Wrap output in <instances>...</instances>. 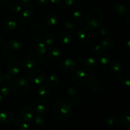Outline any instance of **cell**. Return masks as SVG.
I'll return each mask as SVG.
<instances>
[{"mask_svg": "<svg viewBox=\"0 0 130 130\" xmlns=\"http://www.w3.org/2000/svg\"><path fill=\"white\" fill-rule=\"evenodd\" d=\"M110 77L105 72H98L91 75L87 80L88 85L92 91L101 93L106 90L110 84Z\"/></svg>", "mask_w": 130, "mask_h": 130, "instance_id": "6da1fadb", "label": "cell"}, {"mask_svg": "<svg viewBox=\"0 0 130 130\" xmlns=\"http://www.w3.org/2000/svg\"><path fill=\"white\" fill-rule=\"evenodd\" d=\"M73 105L69 99L60 98L55 101L53 107L54 117L58 120H65L71 115Z\"/></svg>", "mask_w": 130, "mask_h": 130, "instance_id": "7a4b0ae2", "label": "cell"}, {"mask_svg": "<svg viewBox=\"0 0 130 130\" xmlns=\"http://www.w3.org/2000/svg\"><path fill=\"white\" fill-rule=\"evenodd\" d=\"M3 52L5 56L9 59H16L22 54V45L18 40H9L4 45Z\"/></svg>", "mask_w": 130, "mask_h": 130, "instance_id": "3957f363", "label": "cell"}, {"mask_svg": "<svg viewBox=\"0 0 130 130\" xmlns=\"http://www.w3.org/2000/svg\"><path fill=\"white\" fill-rule=\"evenodd\" d=\"M104 14L102 10L99 6L91 8L86 15V22L92 28H98L102 24Z\"/></svg>", "mask_w": 130, "mask_h": 130, "instance_id": "277c9868", "label": "cell"}, {"mask_svg": "<svg viewBox=\"0 0 130 130\" xmlns=\"http://www.w3.org/2000/svg\"><path fill=\"white\" fill-rule=\"evenodd\" d=\"M29 84L27 80L22 76L13 79L11 82V90L17 96H22L28 92Z\"/></svg>", "mask_w": 130, "mask_h": 130, "instance_id": "5b68a950", "label": "cell"}, {"mask_svg": "<svg viewBox=\"0 0 130 130\" xmlns=\"http://www.w3.org/2000/svg\"><path fill=\"white\" fill-rule=\"evenodd\" d=\"M77 36L81 42L88 45L94 43L96 39V32L90 26L83 27L78 31Z\"/></svg>", "mask_w": 130, "mask_h": 130, "instance_id": "8992f818", "label": "cell"}, {"mask_svg": "<svg viewBox=\"0 0 130 130\" xmlns=\"http://www.w3.org/2000/svg\"><path fill=\"white\" fill-rule=\"evenodd\" d=\"M27 77L30 82L36 85H40L45 80L46 75L44 71L41 69L33 68L28 72Z\"/></svg>", "mask_w": 130, "mask_h": 130, "instance_id": "52a82bcc", "label": "cell"}, {"mask_svg": "<svg viewBox=\"0 0 130 130\" xmlns=\"http://www.w3.org/2000/svg\"><path fill=\"white\" fill-rule=\"evenodd\" d=\"M68 96L73 106H78L81 104L83 101L82 97L80 94V91L77 88L75 87H70L67 90Z\"/></svg>", "mask_w": 130, "mask_h": 130, "instance_id": "ba28073f", "label": "cell"}, {"mask_svg": "<svg viewBox=\"0 0 130 130\" xmlns=\"http://www.w3.org/2000/svg\"><path fill=\"white\" fill-rule=\"evenodd\" d=\"M88 75L83 70H78L74 71L71 77L72 83L76 85H81L88 80Z\"/></svg>", "mask_w": 130, "mask_h": 130, "instance_id": "9c48e42d", "label": "cell"}, {"mask_svg": "<svg viewBox=\"0 0 130 130\" xmlns=\"http://www.w3.org/2000/svg\"><path fill=\"white\" fill-rule=\"evenodd\" d=\"M77 67V63L76 61L72 59H66L63 60L60 64V69L62 72L69 74L73 73Z\"/></svg>", "mask_w": 130, "mask_h": 130, "instance_id": "30bf717a", "label": "cell"}, {"mask_svg": "<svg viewBox=\"0 0 130 130\" xmlns=\"http://www.w3.org/2000/svg\"><path fill=\"white\" fill-rule=\"evenodd\" d=\"M40 38L36 36H32L29 39L27 43V50L30 54L38 56V44Z\"/></svg>", "mask_w": 130, "mask_h": 130, "instance_id": "8fae6325", "label": "cell"}, {"mask_svg": "<svg viewBox=\"0 0 130 130\" xmlns=\"http://www.w3.org/2000/svg\"><path fill=\"white\" fill-rule=\"evenodd\" d=\"M50 109V104L45 100L37 101L34 105V110L36 113L38 114H44L47 113Z\"/></svg>", "mask_w": 130, "mask_h": 130, "instance_id": "7c38bea8", "label": "cell"}, {"mask_svg": "<svg viewBox=\"0 0 130 130\" xmlns=\"http://www.w3.org/2000/svg\"><path fill=\"white\" fill-rule=\"evenodd\" d=\"M100 45L103 50L111 51L115 47L116 41L112 37L106 36L102 40Z\"/></svg>", "mask_w": 130, "mask_h": 130, "instance_id": "4fadbf2b", "label": "cell"}, {"mask_svg": "<svg viewBox=\"0 0 130 130\" xmlns=\"http://www.w3.org/2000/svg\"><path fill=\"white\" fill-rule=\"evenodd\" d=\"M17 26V21L14 17L8 16L4 20L3 28L5 31H11L14 30Z\"/></svg>", "mask_w": 130, "mask_h": 130, "instance_id": "5bb4252c", "label": "cell"}, {"mask_svg": "<svg viewBox=\"0 0 130 130\" xmlns=\"http://www.w3.org/2000/svg\"><path fill=\"white\" fill-rule=\"evenodd\" d=\"M20 63L25 68L31 70L35 67L37 62L36 60L32 56H24L20 59Z\"/></svg>", "mask_w": 130, "mask_h": 130, "instance_id": "9a60e30c", "label": "cell"}, {"mask_svg": "<svg viewBox=\"0 0 130 130\" xmlns=\"http://www.w3.org/2000/svg\"><path fill=\"white\" fill-rule=\"evenodd\" d=\"M34 12L30 9H26L22 11L19 15V20L21 24H27L30 22L33 19Z\"/></svg>", "mask_w": 130, "mask_h": 130, "instance_id": "2e32d148", "label": "cell"}, {"mask_svg": "<svg viewBox=\"0 0 130 130\" xmlns=\"http://www.w3.org/2000/svg\"><path fill=\"white\" fill-rule=\"evenodd\" d=\"M20 115L23 121L25 122H29L34 117V110L31 107L25 106L22 108Z\"/></svg>", "mask_w": 130, "mask_h": 130, "instance_id": "e0dca14e", "label": "cell"}, {"mask_svg": "<svg viewBox=\"0 0 130 130\" xmlns=\"http://www.w3.org/2000/svg\"><path fill=\"white\" fill-rule=\"evenodd\" d=\"M83 66L88 71H93L98 68L99 62L94 57H89L84 61Z\"/></svg>", "mask_w": 130, "mask_h": 130, "instance_id": "ac0fdd59", "label": "cell"}, {"mask_svg": "<svg viewBox=\"0 0 130 130\" xmlns=\"http://www.w3.org/2000/svg\"><path fill=\"white\" fill-rule=\"evenodd\" d=\"M112 9V11L114 15L118 17L124 16L128 11V8L123 3H119L114 4Z\"/></svg>", "mask_w": 130, "mask_h": 130, "instance_id": "d6986e66", "label": "cell"}, {"mask_svg": "<svg viewBox=\"0 0 130 130\" xmlns=\"http://www.w3.org/2000/svg\"><path fill=\"white\" fill-rule=\"evenodd\" d=\"M58 22V17L55 13H48L43 17V23L47 26H53Z\"/></svg>", "mask_w": 130, "mask_h": 130, "instance_id": "ffe728a7", "label": "cell"}, {"mask_svg": "<svg viewBox=\"0 0 130 130\" xmlns=\"http://www.w3.org/2000/svg\"><path fill=\"white\" fill-rule=\"evenodd\" d=\"M73 19L76 25L78 26H81L86 22V15L81 10H76L73 13Z\"/></svg>", "mask_w": 130, "mask_h": 130, "instance_id": "44dd1931", "label": "cell"}, {"mask_svg": "<svg viewBox=\"0 0 130 130\" xmlns=\"http://www.w3.org/2000/svg\"><path fill=\"white\" fill-rule=\"evenodd\" d=\"M14 119L13 113L8 110H4L0 112V122L3 124L11 123Z\"/></svg>", "mask_w": 130, "mask_h": 130, "instance_id": "7402d4cb", "label": "cell"}, {"mask_svg": "<svg viewBox=\"0 0 130 130\" xmlns=\"http://www.w3.org/2000/svg\"><path fill=\"white\" fill-rule=\"evenodd\" d=\"M7 70L8 73L12 76H15L17 75L20 72V66L19 62L15 60H11L8 64Z\"/></svg>", "mask_w": 130, "mask_h": 130, "instance_id": "603a6c76", "label": "cell"}, {"mask_svg": "<svg viewBox=\"0 0 130 130\" xmlns=\"http://www.w3.org/2000/svg\"><path fill=\"white\" fill-rule=\"evenodd\" d=\"M97 61L103 66H107L109 64L111 60V56L106 51L102 50L97 56H96Z\"/></svg>", "mask_w": 130, "mask_h": 130, "instance_id": "cb8c5ba5", "label": "cell"}, {"mask_svg": "<svg viewBox=\"0 0 130 130\" xmlns=\"http://www.w3.org/2000/svg\"><path fill=\"white\" fill-rule=\"evenodd\" d=\"M72 36L71 34L67 31H62L58 33V40L61 44L67 45L72 42Z\"/></svg>", "mask_w": 130, "mask_h": 130, "instance_id": "d4e9b609", "label": "cell"}, {"mask_svg": "<svg viewBox=\"0 0 130 130\" xmlns=\"http://www.w3.org/2000/svg\"><path fill=\"white\" fill-rule=\"evenodd\" d=\"M48 57L53 61H57L60 58L61 52L58 48L55 47H50L46 50Z\"/></svg>", "mask_w": 130, "mask_h": 130, "instance_id": "484cf974", "label": "cell"}, {"mask_svg": "<svg viewBox=\"0 0 130 130\" xmlns=\"http://www.w3.org/2000/svg\"><path fill=\"white\" fill-rule=\"evenodd\" d=\"M50 87L46 84H43L38 89V94L43 98H47L50 95Z\"/></svg>", "mask_w": 130, "mask_h": 130, "instance_id": "4316f807", "label": "cell"}, {"mask_svg": "<svg viewBox=\"0 0 130 130\" xmlns=\"http://www.w3.org/2000/svg\"><path fill=\"white\" fill-rule=\"evenodd\" d=\"M110 68L112 72L114 74H119L123 71V65L118 60H113L111 61Z\"/></svg>", "mask_w": 130, "mask_h": 130, "instance_id": "83f0119b", "label": "cell"}, {"mask_svg": "<svg viewBox=\"0 0 130 130\" xmlns=\"http://www.w3.org/2000/svg\"><path fill=\"white\" fill-rule=\"evenodd\" d=\"M45 80L46 84L50 87H57L60 82L58 76H56L55 75H53V74H51V75H49L48 76H46Z\"/></svg>", "mask_w": 130, "mask_h": 130, "instance_id": "f1b7e54d", "label": "cell"}, {"mask_svg": "<svg viewBox=\"0 0 130 130\" xmlns=\"http://www.w3.org/2000/svg\"><path fill=\"white\" fill-rule=\"evenodd\" d=\"M32 124L33 126L35 127L36 129H42L44 126V120L43 117L41 116L37 115L35 116L32 118Z\"/></svg>", "mask_w": 130, "mask_h": 130, "instance_id": "f546056e", "label": "cell"}, {"mask_svg": "<svg viewBox=\"0 0 130 130\" xmlns=\"http://www.w3.org/2000/svg\"><path fill=\"white\" fill-rule=\"evenodd\" d=\"M121 124L124 128L129 129H130V112L129 110L126 111L121 117Z\"/></svg>", "mask_w": 130, "mask_h": 130, "instance_id": "4dcf8cb0", "label": "cell"}, {"mask_svg": "<svg viewBox=\"0 0 130 130\" xmlns=\"http://www.w3.org/2000/svg\"><path fill=\"white\" fill-rule=\"evenodd\" d=\"M119 81L124 86L129 87L130 85V74L129 72H123L119 75Z\"/></svg>", "mask_w": 130, "mask_h": 130, "instance_id": "1f68e13d", "label": "cell"}, {"mask_svg": "<svg viewBox=\"0 0 130 130\" xmlns=\"http://www.w3.org/2000/svg\"><path fill=\"white\" fill-rule=\"evenodd\" d=\"M105 123L108 127H115L119 124V120L114 115H109L106 117L105 120Z\"/></svg>", "mask_w": 130, "mask_h": 130, "instance_id": "d6a6232c", "label": "cell"}, {"mask_svg": "<svg viewBox=\"0 0 130 130\" xmlns=\"http://www.w3.org/2000/svg\"><path fill=\"white\" fill-rule=\"evenodd\" d=\"M8 8L10 11L14 13H19L22 10V6L21 3L17 1H13L10 3L8 5Z\"/></svg>", "mask_w": 130, "mask_h": 130, "instance_id": "836d02e7", "label": "cell"}, {"mask_svg": "<svg viewBox=\"0 0 130 130\" xmlns=\"http://www.w3.org/2000/svg\"><path fill=\"white\" fill-rule=\"evenodd\" d=\"M99 32L103 36H109L111 34V28L107 24H101L99 27Z\"/></svg>", "mask_w": 130, "mask_h": 130, "instance_id": "e575fe53", "label": "cell"}, {"mask_svg": "<svg viewBox=\"0 0 130 130\" xmlns=\"http://www.w3.org/2000/svg\"><path fill=\"white\" fill-rule=\"evenodd\" d=\"M102 50H103L102 48L100 45L98 44V43L92 45L90 47V48H89V52H90V53L93 56H95V57H96V56H97Z\"/></svg>", "mask_w": 130, "mask_h": 130, "instance_id": "d590c367", "label": "cell"}, {"mask_svg": "<svg viewBox=\"0 0 130 130\" xmlns=\"http://www.w3.org/2000/svg\"><path fill=\"white\" fill-rule=\"evenodd\" d=\"M43 42L44 44L49 47H52L55 43V36L52 33H46L43 38Z\"/></svg>", "mask_w": 130, "mask_h": 130, "instance_id": "8d00e7d4", "label": "cell"}, {"mask_svg": "<svg viewBox=\"0 0 130 130\" xmlns=\"http://www.w3.org/2000/svg\"><path fill=\"white\" fill-rule=\"evenodd\" d=\"M11 90V87L9 85V84H4L1 86V89H0V94L2 95V96L8 97L10 96Z\"/></svg>", "mask_w": 130, "mask_h": 130, "instance_id": "74e56055", "label": "cell"}, {"mask_svg": "<svg viewBox=\"0 0 130 130\" xmlns=\"http://www.w3.org/2000/svg\"><path fill=\"white\" fill-rule=\"evenodd\" d=\"M46 50L47 49L46 47V45L44 44L43 41L40 40L39 44H38V55L41 56H44L46 53Z\"/></svg>", "mask_w": 130, "mask_h": 130, "instance_id": "f35d334b", "label": "cell"}, {"mask_svg": "<svg viewBox=\"0 0 130 130\" xmlns=\"http://www.w3.org/2000/svg\"><path fill=\"white\" fill-rule=\"evenodd\" d=\"M65 27L68 29L69 31L71 32V33H74V32L76 31V25L74 24L72 22L69 21V20H67V21L65 22Z\"/></svg>", "mask_w": 130, "mask_h": 130, "instance_id": "ab89813d", "label": "cell"}, {"mask_svg": "<svg viewBox=\"0 0 130 130\" xmlns=\"http://www.w3.org/2000/svg\"><path fill=\"white\" fill-rule=\"evenodd\" d=\"M81 0H64L66 5L71 7L77 6L81 3Z\"/></svg>", "mask_w": 130, "mask_h": 130, "instance_id": "60d3db41", "label": "cell"}, {"mask_svg": "<svg viewBox=\"0 0 130 130\" xmlns=\"http://www.w3.org/2000/svg\"><path fill=\"white\" fill-rule=\"evenodd\" d=\"M22 6L25 8H30L33 5V0H20Z\"/></svg>", "mask_w": 130, "mask_h": 130, "instance_id": "b9f144b4", "label": "cell"}, {"mask_svg": "<svg viewBox=\"0 0 130 130\" xmlns=\"http://www.w3.org/2000/svg\"><path fill=\"white\" fill-rule=\"evenodd\" d=\"M124 48L126 50H129L130 49V34H127L125 36L124 41Z\"/></svg>", "mask_w": 130, "mask_h": 130, "instance_id": "7bdbcfd3", "label": "cell"}, {"mask_svg": "<svg viewBox=\"0 0 130 130\" xmlns=\"http://www.w3.org/2000/svg\"><path fill=\"white\" fill-rule=\"evenodd\" d=\"M19 130H30V127L26 122H22L19 125Z\"/></svg>", "mask_w": 130, "mask_h": 130, "instance_id": "ee69618b", "label": "cell"}, {"mask_svg": "<svg viewBox=\"0 0 130 130\" xmlns=\"http://www.w3.org/2000/svg\"><path fill=\"white\" fill-rule=\"evenodd\" d=\"M5 80H6L8 82H12V81L13 80V76H12L11 75H10L8 73H6V75H5Z\"/></svg>", "mask_w": 130, "mask_h": 130, "instance_id": "f6af8a7d", "label": "cell"}, {"mask_svg": "<svg viewBox=\"0 0 130 130\" xmlns=\"http://www.w3.org/2000/svg\"><path fill=\"white\" fill-rule=\"evenodd\" d=\"M37 2V3H38L39 5H42V6H44L48 4L49 0H35Z\"/></svg>", "mask_w": 130, "mask_h": 130, "instance_id": "bcb514c9", "label": "cell"}, {"mask_svg": "<svg viewBox=\"0 0 130 130\" xmlns=\"http://www.w3.org/2000/svg\"><path fill=\"white\" fill-rule=\"evenodd\" d=\"M5 81L6 80H5V75L1 71H0V85H2Z\"/></svg>", "mask_w": 130, "mask_h": 130, "instance_id": "7dc6e473", "label": "cell"}, {"mask_svg": "<svg viewBox=\"0 0 130 130\" xmlns=\"http://www.w3.org/2000/svg\"><path fill=\"white\" fill-rule=\"evenodd\" d=\"M50 2L53 5H59L62 3V0H49Z\"/></svg>", "mask_w": 130, "mask_h": 130, "instance_id": "c3c4849f", "label": "cell"}, {"mask_svg": "<svg viewBox=\"0 0 130 130\" xmlns=\"http://www.w3.org/2000/svg\"><path fill=\"white\" fill-rule=\"evenodd\" d=\"M125 22L128 28H129V23H130V16H129V14H128L126 16V19L125 20Z\"/></svg>", "mask_w": 130, "mask_h": 130, "instance_id": "681fc988", "label": "cell"}, {"mask_svg": "<svg viewBox=\"0 0 130 130\" xmlns=\"http://www.w3.org/2000/svg\"><path fill=\"white\" fill-rule=\"evenodd\" d=\"M31 27H32V28H33V29H38V28H39V25H38V24H36V23H34V24L33 23V24H32Z\"/></svg>", "mask_w": 130, "mask_h": 130, "instance_id": "f907efd6", "label": "cell"}, {"mask_svg": "<svg viewBox=\"0 0 130 130\" xmlns=\"http://www.w3.org/2000/svg\"><path fill=\"white\" fill-rule=\"evenodd\" d=\"M10 0H0V3L2 4H6L10 1Z\"/></svg>", "mask_w": 130, "mask_h": 130, "instance_id": "816d5d0a", "label": "cell"}, {"mask_svg": "<svg viewBox=\"0 0 130 130\" xmlns=\"http://www.w3.org/2000/svg\"><path fill=\"white\" fill-rule=\"evenodd\" d=\"M4 43V39L1 36H0V45L3 44Z\"/></svg>", "mask_w": 130, "mask_h": 130, "instance_id": "f5cc1de1", "label": "cell"}, {"mask_svg": "<svg viewBox=\"0 0 130 130\" xmlns=\"http://www.w3.org/2000/svg\"><path fill=\"white\" fill-rule=\"evenodd\" d=\"M2 101H3V96L1 94H0V105L2 103Z\"/></svg>", "mask_w": 130, "mask_h": 130, "instance_id": "db71d44e", "label": "cell"}, {"mask_svg": "<svg viewBox=\"0 0 130 130\" xmlns=\"http://www.w3.org/2000/svg\"><path fill=\"white\" fill-rule=\"evenodd\" d=\"M51 130H58V129H51Z\"/></svg>", "mask_w": 130, "mask_h": 130, "instance_id": "11a10c76", "label": "cell"}, {"mask_svg": "<svg viewBox=\"0 0 130 130\" xmlns=\"http://www.w3.org/2000/svg\"><path fill=\"white\" fill-rule=\"evenodd\" d=\"M34 130H39V129H34Z\"/></svg>", "mask_w": 130, "mask_h": 130, "instance_id": "9f6ffc18", "label": "cell"}]
</instances>
